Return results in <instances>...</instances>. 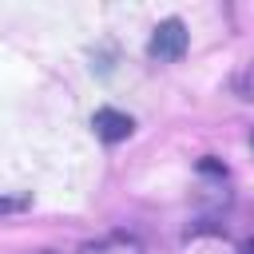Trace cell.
Wrapping results in <instances>:
<instances>
[{
  "label": "cell",
  "instance_id": "cell-1",
  "mask_svg": "<svg viewBox=\"0 0 254 254\" xmlns=\"http://www.w3.org/2000/svg\"><path fill=\"white\" fill-rule=\"evenodd\" d=\"M187 44H190L187 24H183L179 16H167V20L155 24V32H151V40H147V56L159 60V64H171V60H183Z\"/></svg>",
  "mask_w": 254,
  "mask_h": 254
},
{
  "label": "cell",
  "instance_id": "cell-2",
  "mask_svg": "<svg viewBox=\"0 0 254 254\" xmlns=\"http://www.w3.org/2000/svg\"><path fill=\"white\" fill-rule=\"evenodd\" d=\"M91 127H95V135L103 139V143H123L127 135H131V115L127 111H115V107H99L95 115H91Z\"/></svg>",
  "mask_w": 254,
  "mask_h": 254
},
{
  "label": "cell",
  "instance_id": "cell-3",
  "mask_svg": "<svg viewBox=\"0 0 254 254\" xmlns=\"http://www.w3.org/2000/svg\"><path fill=\"white\" fill-rule=\"evenodd\" d=\"M79 254H143V242L135 238V234H103V238H95V242H83V250Z\"/></svg>",
  "mask_w": 254,
  "mask_h": 254
},
{
  "label": "cell",
  "instance_id": "cell-4",
  "mask_svg": "<svg viewBox=\"0 0 254 254\" xmlns=\"http://www.w3.org/2000/svg\"><path fill=\"white\" fill-rule=\"evenodd\" d=\"M230 87H234V95H238V99H254V60H246V64L234 71Z\"/></svg>",
  "mask_w": 254,
  "mask_h": 254
},
{
  "label": "cell",
  "instance_id": "cell-5",
  "mask_svg": "<svg viewBox=\"0 0 254 254\" xmlns=\"http://www.w3.org/2000/svg\"><path fill=\"white\" fill-rule=\"evenodd\" d=\"M238 254H254V238H246V242L238 246Z\"/></svg>",
  "mask_w": 254,
  "mask_h": 254
},
{
  "label": "cell",
  "instance_id": "cell-6",
  "mask_svg": "<svg viewBox=\"0 0 254 254\" xmlns=\"http://www.w3.org/2000/svg\"><path fill=\"white\" fill-rule=\"evenodd\" d=\"M250 147H254V131H250Z\"/></svg>",
  "mask_w": 254,
  "mask_h": 254
},
{
  "label": "cell",
  "instance_id": "cell-7",
  "mask_svg": "<svg viewBox=\"0 0 254 254\" xmlns=\"http://www.w3.org/2000/svg\"><path fill=\"white\" fill-rule=\"evenodd\" d=\"M4 206H12V202H0V210H4Z\"/></svg>",
  "mask_w": 254,
  "mask_h": 254
},
{
  "label": "cell",
  "instance_id": "cell-8",
  "mask_svg": "<svg viewBox=\"0 0 254 254\" xmlns=\"http://www.w3.org/2000/svg\"><path fill=\"white\" fill-rule=\"evenodd\" d=\"M44 254H52V250H44Z\"/></svg>",
  "mask_w": 254,
  "mask_h": 254
}]
</instances>
